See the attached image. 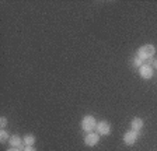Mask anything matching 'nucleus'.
Segmentation results:
<instances>
[{
    "label": "nucleus",
    "instance_id": "f257e3e1",
    "mask_svg": "<svg viewBox=\"0 0 157 151\" xmlns=\"http://www.w3.org/2000/svg\"><path fill=\"white\" fill-rule=\"evenodd\" d=\"M156 53V48L153 45H143L137 49V57H140L142 60H150Z\"/></svg>",
    "mask_w": 157,
    "mask_h": 151
},
{
    "label": "nucleus",
    "instance_id": "f03ea898",
    "mask_svg": "<svg viewBox=\"0 0 157 151\" xmlns=\"http://www.w3.org/2000/svg\"><path fill=\"white\" fill-rule=\"evenodd\" d=\"M95 127H97V120H95L94 116L87 115V116H84V118H83V120H82V129L84 131L91 133V131L94 130Z\"/></svg>",
    "mask_w": 157,
    "mask_h": 151
},
{
    "label": "nucleus",
    "instance_id": "7ed1b4c3",
    "mask_svg": "<svg viewBox=\"0 0 157 151\" xmlns=\"http://www.w3.org/2000/svg\"><path fill=\"white\" fill-rule=\"evenodd\" d=\"M97 133L100 136H108L109 133H111V125L108 123V122L105 120H101V122H98L97 123Z\"/></svg>",
    "mask_w": 157,
    "mask_h": 151
},
{
    "label": "nucleus",
    "instance_id": "20e7f679",
    "mask_svg": "<svg viewBox=\"0 0 157 151\" xmlns=\"http://www.w3.org/2000/svg\"><path fill=\"white\" fill-rule=\"evenodd\" d=\"M139 73H140V77L144 80H150L153 77V67H151L149 63L147 64H142L139 67Z\"/></svg>",
    "mask_w": 157,
    "mask_h": 151
},
{
    "label": "nucleus",
    "instance_id": "39448f33",
    "mask_svg": "<svg viewBox=\"0 0 157 151\" xmlns=\"http://www.w3.org/2000/svg\"><path fill=\"white\" fill-rule=\"evenodd\" d=\"M98 141H100V134L98 133H93L91 131L84 137V144L88 145V147H94Z\"/></svg>",
    "mask_w": 157,
    "mask_h": 151
},
{
    "label": "nucleus",
    "instance_id": "423d86ee",
    "mask_svg": "<svg viewBox=\"0 0 157 151\" xmlns=\"http://www.w3.org/2000/svg\"><path fill=\"white\" fill-rule=\"evenodd\" d=\"M124 141H125V144L126 145H133L137 141V131H135V130L126 131L125 136H124Z\"/></svg>",
    "mask_w": 157,
    "mask_h": 151
},
{
    "label": "nucleus",
    "instance_id": "0eeeda50",
    "mask_svg": "<svg viewBox=\"0 0 157 151\" xmlns=\"http://www.w3.org/2000/svg\"><path fill=\"white\" fill-rule=\"evenodd\" d=\"M10 145H11V147H16V148H20V150L21 151H24V140L21 137H20V136H17V134H14V136H11V137H10Z\"/></svg>",
    "mask_w": 157,
    "mask_h": 151
},
{
    "label": "nucleus",
    "instance_id": "6e6552de",
    "mask_svg": "<svg viewBox=\"0 0 157 151\" xmlns=\"http://www.w3.org/2000/svg\"><path fill=\"white\" fill-rule=\"evenodd\" d=\"M131 126H132V130L139 131L143 127V120H142L140 118H133V120L131 122Z\"/></svg>",
    "mask_w": 157,
    "mask_h": 151
},
{
    "label": "nucleus",
    "instance_id": "1a4fd4ad",
    "mask_svg": "<svg viewBox=\"0 0 157 151\" xmlns=\"http://www.w3.org/2000/svg\"><path fill=\"white\" fill-rule=\"evenodd\" d=\"M24 144L25 145H34L35 144V136H33V134H27V136H24Z\"/></svg>",
    "mask_w": 157,
    "mask_h": 151
},
{
    "label": "nucleus",
    "instance_id": "9d476101",
    "mask_svg": "<svg viewBox=\"0 0 157 151\" xmlns=\"http://www.w3.org/2000/svg\"><path fill=\"white\" fill-rule=\"evenodd\" d=\"M0 141H2V144H3V143H7V141H10V136H9V133H7L6 130H0Z\"/></svg>",
    "mask_w": 157,
    "mask_h": 151
},
{
    "label": "nucleus",
    "instance_id": "9b49d317",
    "mask_svg": "<svg viewBox=\"0 0 157 151\" xmlns=\"http://www.w3.org/2000/svg\"><path fill=\"white\" fill-rule=\"evenodd\" d=\"M6 126H7V119L4 118V116H2V118H0V127L4 129Z\"/></svg>",
    "mask_w": 157,
    "mask_h": 151
},
{
    "label": "nucleus",
    "instance_id": "f8f14e48",
    "mask_svg": "<svg viewBox=\"0 0 157 151\" xmlns=\"http://www.w3.org/2000/svg\"><path fill=\"white\" fill-rule=\"evenodd\" d=\"M133 64L136 66V67H140V66H142V59H140V57H135Z\"/></svg>",
    "mask_w": 157,
    "mask_h": 151
},
{
    "label": "nucleus",
    "instance_id": "ddd939ff",
    "mask_svg": "<svg viewBox=\"0 0 157 151\" xmlns=\"http://www.w3.org/2000/svg\"><path fill=\"white\" fill-rule=\"evenodd\" d=\"M24 151H36V150L33 147V145H27V147L24 148Z\"/></svg>",
    "mask_w": 157,
    "mask_h": 151
},
{
    "label": "nucleus",
    "instance_id": "4468645a",
    "mask_svg": "<svg viewBox=\"0 0 157 151\" xmlns=\"http://www.w3.org/2000/svg\"><path fill=\"white\" fill-rule=\"evenodd\" d=\"M7 151H21L20 148H16V147H11L10 150H7Z\"/></svg>",
    "mask_w": 157,
    "mask_h": 151
},
{
    "label": "nucleus",
    "instance_id": "2eb2a0df",
    "mask_svg": "<svg viewBox=\"0 0 157 151\" xmlns=\"http://www.w3.org/2000/svg\"><path fill=\"white\" fill-rule=\"evenodd\" d=\"M153 64H154V67H156V69H157V60H154V62H153Z\"/></svg>",
    "mask_w": 157,
    "mask_h": 151
}]
</instances>
